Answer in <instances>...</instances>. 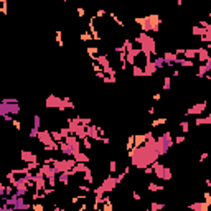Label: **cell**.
Returning a JSON list of instances; mask_svg holds the SVG:
<instances>
[{"label": "cell", "instance_id": "1", "mask_svg": "<svg viewBox=\"0 0 211 211\" xmlns=\"http://www.w3.org/2000/svg\"><path fill=\"white\" fill-rule=\"evenodd\" d=\"M135 23L140 25V28H142V32L148 33V32H153L157 33L158 28H160V17L155 15V13H152V15H147V17H139V18H135Z\"/></svg>", "mask_w": 211, "mask_h": 211}, {"label": "cell", "instance_id": "2", "mask_svg": "<svg viewBox=\"0 0 211 211\" xmlns=\"http://www.w3.org/2000/svg\"><path fill=\"white\" fill-rule=\"evenodd\" d=\"M45 106L48 109H58L59 112H64L66 107H64V102H63V98H59V96L56 94H50L45 101Z\"/></svg>", "mask_w": 211, "mask_h": 211}, {"label": "cell", "instance_id": "3", "mask_svg": "<svg viewBox=\"0 0 211 211\" xmlns=\"http://www.w3.org/2000/svg\"><path fill=\"white\" fill-rule=\"evenodd\" d=\"M117 185H119V183H117L116 177L109 173L107 177H106V178L102 180V183H101L99 186L102 188V191H104V193H112L114 190H116V186H117Z\"/></svg>", "mask_w": 211, "mask_h": 211}, {"label": "cell", "instance_id": "4", "mask_svg": "<svg viewBox=\"0 0 211 211\" xmlns=\"http://www.w3.org/2000/svg\"><path fill=\"white\" fill-rule=\"evenodd\" d=\"M155 140H157L158 144H162V145H165V147H168V148H171V147L175 145L173 137H171V132H170V130H167V132H163V134H160Z\"/></svg>", "mask_w": 211, "mask_h": 211}, {"label": "cell", "instance_id": "5", "mask_svg": "<svg viewBox=\"0 0 211 211\" xmlns=\"http://www.w3.org/2000/svg\"><path fill=\"white\" fill-rule=\"evenodd\" d=\"M206 101H203V102H198L195 106H191V107H188V111L185 112V116H200L201 112L206 111Z\"/></svg>", "mask_w": 211, "mask_h": 211}, {"label": "cell", "instance_id": "6", "mask_svg": "<svg viewBox=\"0 0 211 211\" xmlns=\"http://www.w3.org/2000/svg\"><path fill=\"white\" fill-rule=\"evenodd\" d=\"M36 139L40 140V144H41L43 147H45V145H51L53 142H56V140H53L51 132H50V130H38Z\"/></svg>", "mask_w": 211, "mask_h": 211}, {"label": "cell", "instance_id": "7", "mask_svg": "<svg viewBox=\"0 0 211 211\" xmlns=\"http://www.w3.org/2000/svg\"><path fill=\"white\" fill-rule=\"evenodd\" d=\"M86 135L89 137L91 140H94V142H101V135H99V127L94 125V124H89L86 125Z\"/></svg>", "mask_w": 211, "mask_h": 211}, {"label": "cell", "instance_id": "8", "mask_svg": "<svg viewBox=\"0 0 211 211\" xmlns=\"http://www.w3.org/2000/svg\"><path fill=\"white\" fill-rule=\"evenodd\" d=\"M33 183H35V190L36 191H43V188L46 186V177L41 173V171H36L35 173V178H33Z\"/></svg>", "mask_w": 211, "mask_h": 211}, {"label": "cell", "instance_id": "9", "mask_svg": "<svg viewBox=\"0 0 211 211\" xmlns=\"http://www.w3.org/2000/svg\"><path fill=\"white\" fill-rule=\"evenodd\" d=\"M211 71V58L208 61H205V63H201L200 66H198V73H196V78L198 79H203L206 74H208Z\"/></svg>", "mask_w": 211, "mask_h": 211}, {"label": "cell", "instance_id": "10", "mask_svg": "<svg viewBox=\"0 0 211 211\" xmlns=\"http://www.w3.org/2000/svg\"><path fill=\"white\" fill-rule=\"evenodd\" d=\"M144 78L147 76V78H150V76H153L158 69L153 66V63H152V58H148V59H145V64H144Z\"/></svg>", "mask_w": 211, "mask_h": 211}, {"label": "cell", "instance_id": "11", "mask_svg": "<svg viewBox=\"0 0 211 211\" xmlns=\"http://www.w3.org/2000/svg\"><path fill=\"white\" fill-rule=\"evenodd\" d=\"M20 158L25 162V163H30V162H38V155L30 150H21L20 152Z\"/></svg>", "mask_w": 211, "mask_h": 211}, {"label": "cell", "instance_id": "12", "mask_svg": "<svg viewBox=\"0 0 211 211\" xmlns=\"http://www.w3.org/2000/svg\"><path fill=\"white\" fill-rule=\"evenodd\" d=\"M196 58L200 63L208 61L209 59V50H206V48H196Z\"/></svg>", "mask_w": 211, "mask_h": 211}, {"label": "cell", "instance_id": "13", "mask_svg": "<svg viewBox=\"0 0 211 211\" xmlns=\"http://www.w3.org/2000/svg\"><path fill=\"white\" fill-rule=\"evenodd\" d=\"M162 56H163L165 66H173V64H175V61H177V58H178V56L175 55V53H171V51H165Z\"/></svg>", "mask_w": 211, "mask_h": 211}, {"label": "cell", "instance_id": "14", "mask_svg": "<svg viewBox=\"0 0 211 211\" xmlns=\"http://www.w3.org/2000/svg\"><path fill=\"white\" fill-rule=\"evenodd\" d=\"M73 158H74L76 162H81V163H89V162H91V157L87 155L86 152H82V150L78 152V153H74Z\"/></svg>", "mask_w": 211, "mask_h": 211}, {"label": "cell", "instance_id": "15", "mask_svg": "<svg viewBox=\"0 0 211 211\" xmlns=\"http://www.w3.org/2000/svg\"><path fill=\"white\" fill-rule=\"evenodd\" d=\"M152 63H153V66H155L157 69H163L165 68V61H163V56H158V55H153L152 56Z\"/></svg>", "mask_w": 211, "mask_h": 211}, {"label": "cell", "instance_id": "16", "mask_svg": "<svg viewBox=\"0 0 211 211\" xmlns=\"http://www.w3.org/2000/svg\"><path fill=\"white\" fill-rule=\"evenodd\" d=\"M58 144H59V152H61V153H64L66 157H73L71 147H69V145L66 144L64 140H61V142H58Z\"/></svg>", "mask_w": 211, "mask_h": 211}, {"label": "cell", "instance_id": "17", "mask_svg": "<svg viewBox=\"0 0 211 211\" xmlns=\"http://www.w3.org/2000/svg\"><path fill=\"white\" fill-rule=\"evenodd\" d=\"M56 178H58V183H61V185H69V173L68 171H61V173H58L56 175Z\"/></svg>", "mask_w": 211, "mask_h": 211}, {"label": "cell", "instance_id": "18", "mask_svg": "<svg viewBox=\"0 0 211 211\" xmlns=\"http://www.w3.org/2000/svg\"><path fill=\"white\" fill-rule=\"evenodd\" d=\"M183 56L186 59H196V48H185Z\"/></svg>", "mask_w": 211, "mask_h": 211}, {"label": "cell", "instance_id": "19", "mask_svg": "<svg viewBox=\"0 0 211 211\" xmlns=\"http://www.w3.org/2000/svg\"><path fill=\"white\" fill-rule=\"evenodd\" d=\"M190 208L191 209H196V211H208L209 209V205L208 203H193V205H190Z\"/></svg>", "mask_w": 211, "mask_h": 211}, {"label": "cell", "instance_id": "20", "mask_svg": "<svg viewBox=\"0 0 211 211\" xmlns=\"http://www.w3.org/2000/svg\"><path fill=\"white\" fill-rule=\"evenodd\" d=\"M206 32H211V30H206V28H203V26H193L191 28V35L193 36H201V35H205Z\"/></svg>", "mask_w": 211, "mask_h": 211}, {"label": "cell", "instance_id": "21", "mask_svg": "<svg viewBox=\"0 0 211 211\" xmlns=\"http://www.w3.org/2000/svg\"><path fill=\"white\" fill-rule=\"evenodd\" d=\"M195 124L196 125H208V124H211V116H206V117H198L196 116Z\"/></svg>", "mask_w": 211, "mask_h": 211}, {"label": "cell", "instance_id": "22", "mask_svg": "<svg viewBox=\"0 0 211 211\" xmlns=\"http://www.w3.org/2000/svg\"><path fill=\"white\" fill-rule=\"evenodd\" d=\"M147 190L152 191V193H155V191H163L165 186H163V185H157V183H147Z\"/></svg>", "mask_w": 211, "mask_h": 211}, {"label": "cell", "instance_id": "23", "mask_svg": "<svg viewBox=\"0 0 211 211\" xmlns=\"http://www.w3.org/2000/svg\"><path fill=\"white\" fill-rule=\"evenodd\" d=\"M132 76H134V78H140V76H144V69H142V66H139V64H134V66H132Z\"/></svg>", "mask_w": 211, "mask_h": 211}, {"label": "cell", "instance_id": "24", "mask_svg": "<svg viewBox=\"0 0 211 211\" xmlns=\"http://www.w3.org/2000/svg\"><path fill=\"white\" fill-rule=\"evenodd\" d=\"M81 142H82L81 145H82V148H84V150H91V148H92V147H94V145H92V142H91V139H89V137H86V139H82V140H81Z\"/></svg>", "mask_w": 211, "mask_h": 211}, {"label": "cell", "instance_id": "25", "mask_svg": "<svg viewBox=\"0 0 211 211\" xmlns=\"http://www.w3.org/2000/svg\"><path fill=\"white\" fill-rule=\"evenodd\" d=\"M180 129H182V132H185V134H186V132H190V122H188L186 119L182 121V122H180Z\"/></svg>", "mask_w": 211, "mask_h": 211}, {"label": "cell", "instance_id": "26", "mask_svg": "<svg viewBox=\"0 0 211 211\" xmlns=\"http://www.w3.org/2000/svg\"><path fill=\"white\" fill-rule=\"evenodd\" d=\"M171 89V78L165 76L163 78V91H170Z\"/></svg>", "mask_w": 211, "mask_h": 211}, {"label": "cell", "instance_id": "27", "mask_svg": "<svg viewBox=\"0 0 211 211\" xmlns=\"http://www.w3.org/2000/svg\"><path fill=\"white\" fill-rule=\"evenodd\" d=\"M117 171V160H111V163H109V173L114 175Z\"/></svg>", "mask_w": 211, "mask_h": 211}, {"label": "cell", "instance_id": "28", "mask_svg": "<svg viewBox=\"0 0 211 211\" xmlns=\"http://www.w3.org/2000/svg\"><path fill=\"white\" fill-rule=\"evenodd\" d=\"M200 41H203V43H211V32H206L205 35H201V36H200Z\"/></svg>", "mask_w": 211, "mask_h": 211}, {"label": "cell", "instance_id": "29", "mask_svg": "<svg viewBox=\"0 0 211 211\" xmlns=\"http://www.w3.org/2000/svg\"><path fill=\"white\" fill-rule=\"evenodd\" d=\"M5 177H7V180H8V183H10V185H13V183L17 182V175L13 173V171H8Z\"/></svg>", "mask_w": 211, "mask_h": 211}, {"label": "cell", "instance_id": "30", "mask_svg": "<svg viewBox=\"0 0 211 211\" xmlns=\"http://www.w3.org/2000/svg\"><path fill=\"white\" fill-rule=\"evenodd\" d=\"M63 102H64V107L66 109H74V104H73V101L66 96V98H63Z\"/></svg>", "mask_w": 211, "mask_h": 211}, {"label": "cell", "instance_id": "31", "mask_svg": "<svg viewBox=\"0 0 211 211\" xmlns=\"http://www.w3.org/2000/svg\"><path fill=\"white\" fill-rule=\"evenodd\" d=\"M134 145H135V139H134V134H132V135H129V137H127V145H125L127 150H129V148H132Z\"/></svg>", "mask_w": 211, "mask_h": 211}, {"label": "cell", "instance_id": "32", "mask_svg": "<svg viewBox=\"0 0 211 211\" xmlns=\"http://www.w3.org/2000/svg\"><path fill=\"white\" fill-rule=\"evenodd\" d=\"M51 132V130H50ZM51 137H53V140H56V142H61L63 140V137H61V134H59V130H53L51 132Z\"/></svg>", "mask_w": 211, "mask_h": 211}, {"label": "cell", "instance_id": "33", "mask_svg": "<svg viewBox=\"0 0 211 211\" xmlns=\"http://www.w3.org/2000/svg\"><path fill=\"white\" fill-rule=\"evenodd\" d=\"M55 40H56V43H58L59 46H64V43H63V33H61V32H56Z\"/></svg>", "mask_w": 211, "mask_h": 211}, {"label": "cell", "instance_id": "34", "mask_svg": "<svg viewBox=\"0 0 211 211\" xmlns=\"http://www.w3.org/2000/svg\"><path fill=\"white\" fill-rule=\"evenodd\" d=\"M165 205L163 203H152L150 205V211H158V209H163Z\"/></svg>", "mask_w": 211, "mask_h": 211}, {"label": "cell", "instance_id": "35", "mask_svg": "<svg viewBox=\"0 0 211 211\" xmlns=\"http://www.w3.org/2000/svg\"><path fill=\"white\" fill-rule=\"evenodd\" d=\"M163 124H167V119H153V121H152V127L163 125Z\"/></svg>", "mask_w": 211, "mask_h": 211}, {"label": "cell", "instance_id": "36", "mask_svg": "<svg viewBox=\"0 0 211 211\" xmlns=\"http://www.w3.org/2000/svg\"><path fill=\"white\" fill-rule=\"evenodd\" d=\"M38 167H40V163H38V162H30V163H26V168H28L30 171H33V170H38Z\"/></svg>", "mask_w": 211, "mask_h": 211}, {"label": "cell", "instance_id": "37", "mask_svg": "<svg viewBox=\"0 0 211 211\" xmlns=\"http://www.w3.org/2000/svg\"><path fill=\"white\" fill-rule=\"evenodd\" d=\"M0 102H5V104H17V102H18V99H17V98H3L2 101H0Z\"/></svg>", "mask_w": 211, "mask_h": 211}, {"label": "cell", "instance_id": "38", "mask_svg": "<svg viewBox=\"0 0 211 211\" xmlns=\"http://www.w3.org/2000/svg\"><path fill=\"white\" fill-rule=\"evenodd\" d=\"M59 134H61V137H66V135H69V134H71V130H69V127L68 125H66V127H61V129H59Z\"/></svg>", "mask_w": 211, "mask_h": 211}, {"label": "cell", "instance_id": "39", "mask_svg": "<svg viewBox=\"0 0 211 211\" xmlns=\"http://www.w3.org/2000/svg\"><path fill=\"white\" fill-rule=\"evenodd\" d=\"M38 130H40V129H36V127H32V129H30V132H28V137H30V139H36Z\"/></svg>", "mask_w": 211, "mask_h": 211}, {"label": "cell", "instance_id": "40", "mask_svg": "<svg viewBox=\"0 0 211 211\" xmlns=\"http://www.w3.org/2000/svg\"><path fill=\"white\" fill-rule=\"evenodd\" d=\"M40 125H41V117H40L38 114H36V116L33 117V127H36V129H40Z\"/></svg>", "mask_w": 211, "mask_h": 211}, {"label": "cell", "instance_id": "41", "mask_svg": "<svg viewBox=\"0 0 211 211\" xmlns=\"http://www.w3.org/2000/svg\"><path fill=\"white\" fill-rule=\"evenodd\" d=\"M81 124L82 125H89V124H92V119H89V117H81Z\"/></svg>", "mask_w": 211, "mask_h": 211}, {"label": "cell", "instance_id": "42", "mask_svg": "<svg viewBox=\"0 0 211 211\" xmlns=\"http://www.w3.org/2000/svg\"><path fill=\"white\" fill-rule=\"evenodd\" d=\"M79 185V183H78ZM79 190L81 191H84V193H89L92 190V186H86V185H79Z\"/></svg>", "mask_w": 211, "mask_h": 211}, {"label": "cell", "instance_id": "43", "mask_svg": "<svg viewBox=\"0 0 211 211\" xmlns=\"http://www.w3.org/2000/svg\"><path fill=\"white\" fill-rule=\"evenodd\" d=\"M79 38H81L82 41H87V40H92V35H91V33H82Z\"/></svg>", "mask_w": 211, "mask_h": 211}, {"label": "cell", "instance_id": "44", "mask_svg": "<svg viewBox=\"0 0 211 211\" xmlns=\"http://www.w3.org/2000/svg\"><path fill=\"white\" fill-rule=\"evenodd\" d=\"M173 142L175 144H183L185 142V135H178L177 139H173Z\"/></svg>", "mask_w": 211, "mask_h": 211}, {"label": "cell", "instance_id": "45", "mask_svg": "<svg viewBox=\"0 0 211 211\" xmlns=\"http://www.w3.org/2000/svg\"><path fill=\"white\" fill-rule=\"evenodd\" d=\"M12 122H13V127H15L17 130H20V129H21V124H20L18 121H17V119H12Z\"/></svg>", "mask_w": 211, "mask_h": 211}, {"label": "cell", "instance_id": "46", "mask_svg": "<svg viewBox=\"0 0 211 211\" xmlns=\"http://www.w3.org/2000/svg\"><path fill=\"white\" fill-rule=\"evenodd\" d=\"M3 196H5V185L0 182V198H3Z\"/></svg>", "mask_w": 211, "mask_h": 211}, {"label": "cell", "instance_id": "47", "mask_svg": "<svg viewBox=\"0 0 211 211\" xmlns=\"http://www.w3.org/2000/svg\"><path fill=\"white\" fill-rule=\"evenodd\" d=\"M32 209H35V211H41V209H43V205L33 203V205H32Z\"/></svg>", "mask_w": 211, "mask_h": 211}, {"label": "cell", "instance_id": "48", "mask_svg": "<svg viewBox=\"0 0 211 211\" xmlns=\"http://www.w3.org/2000/svg\"><path fill=\"white\" fill-rule=\"evenodd\" d=\"M106 15V10H102V8H101V10H98V13H96V18H102V17Z\"/></svg>", "mask_w": 211, "mask_h": 211}, {"label": "cell", "instance_id": "49", "mask_svg": "<svg viewBox=\"0 0 211 211\" xmlns=\"http://www.w3.org/2000/svg\"><path fill=\"white\" fill-rule=\"evenodd\" d=\"M132 198H134L135 201H140V200H142V196H140L137 191H132Z\"/></svg>", "mask_w": 211, "mask_h": 211}, {"label": "cell", "instance_id": "50", "mask_svg": "<svg viewBox=\"0 0 211 211\" xmlns=\"http://www.w3.org/2000/svg\"><path fill=\"white\" fill-rule=\"evenodd\" d=\"M78 15H79V18H82V17L86 15V12H84V8H82V7L78 8Z\"/></svg>", "mask_w": 211, "mask_h": 211}, {"label": "cell", "instance_id": "51", "mask_svg": "<svg viewBox=\"0 0 211 211\" xmlns=\"http://www.w3.org/2000/svg\"><path fill=\"white\" fill-rule=\"evenodd\" d=\"M206 158H208V153H206V152H203V153H201V155H200V158H198V160H200V162H205Z\"/></svg>", "mask_w": 211, "mask_h": 211}, {"label": "cell", "instance_id": "52", "mask_svg": "<svg viewBox=\"0 0 211 211\" xmlns=\"http://www.w3.org/2000/svg\"><path fill=\"white\" fill-rule=\"evenodd\" d=\"M101 142H102L104 145H109V144H111V139H109V137H102V139H101Z\"/></svg>", "mask_w": 211, "mask_h": 211}, {"label": "cell", "instance_id": "53", "mask_svg": "<svg viewBox=\"0 0 211 211\" xmlns=\"http://www.w3.org/2000/svg\"><path fill=\"white\" fill-rule=\"evenodd\" d=\"M171 74H173V78H178L180 76V71H178V69H173V73H171Z\"/></svg>", "mask_w": 211, "mask_h": 211}, {"label": "cell", "instance_id": "54", "mask_svg": "<svg viewBox=\"0 0 211 211\" xmlns=\"http://www.w3.org/2000/svg\"><path fill=\"white\" fill-rule=\"evenodd\" d=\"M162 99V94H153V101H160Z\"/></svg>", "mask_w": 211, "mask_h": 211}, {"label": "cell", "instance_id": "55", "mask_svg": "<svg viewBox=\"0 0 211 211\" xmlns=\"http://www.w3.org/2000/svg\"><path fill=\"white\" fill-rule=\"evenodd\" d=\"M153 114H155V107H150L148 109V116H153Z\"/></svg>", "mask_w": 211, "mask_h": 211}, {"label": "cell", "instance_id": "56", "mask_svg": "<svg viewBox=\"0 0 211 211\" xmlns=\"http://www.w3.org/2000/svg\"><path fill=\"white\" fill-rule=\"evenodd\" d=\"M206 186L211 188V180H209V178H206Z\"/></svg>", "mask_w": 211, "mask_h": 211}, {"label": "cell", "instance_id": "57", "mask_svg": "<svg viewBox=\"0 0 211 211\" xmlns=\"http://www.w3.org/2000/svg\"><path fill=\"white\" fill-rule=\"evenodd\" d=\"M0 205H2V198H0Z\"/></svg>", "mask_w": 211, "mask_h": 211}, {"label": "cell", "instance_id": "58", "mask_svg": "<svg viewBox=\"0 0 211 211\" xmlns=\"http://www.w3.org/2000/svg\"><path fill=\"white\" fill-rule=\"evenodd\" d=\"M63 2H66V0H63Z\"/></svg>", "mask_w": 211, "mask_h": 211}]
</instances>
